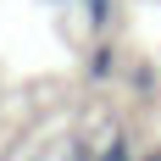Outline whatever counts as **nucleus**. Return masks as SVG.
<instances>
[{"mask_svg": "<svg viewBox=\"0 0 161 161\" xmlns=\"http://www.w3.org/2000/svg\"><path fill=\"white\" fill-rule=\"evenodd\" d=\"M106 161H128V150H122V145H117V150H106Z\"/></svg>", "mask_w": 161, "mask_h": 161, "instance_id": "obj_1", "label": "nucleus"}]
</instances>
